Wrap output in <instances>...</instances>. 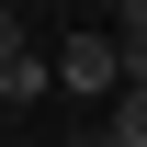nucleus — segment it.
<instances>
[{"label": "nucleus", "instance_id": "obj_4", "mask_svg": "<svg viewBox=\"0 0 147 147\" xmlns=\"http://www.w3.org/2000/svg\"><path fill=\"white\" fill-rule=\"evenodd\" d=\"M11 45H23V23H11V11H0V57H11Z\"/></svg>", "mask_w": 147, "mask_h": 147}, {"label": "nucleus", "instance_id": "obj_3", "mask_svg": "<svg viewBox=\"0 0 147 147\" xmlns=\"http://www.w3.org/2000/svg\"><path fill=\"white\" fill-rule=\"evenodd\" d=\"M113 147H147V79H125V91H113V125H102Z\"/></svg>", "mask_w": 147, "mask_h": 147}, {"label": "nucleus", "instance_id": "obj_5", "mask_svg": "<svg viewBox=\"0 0 147 147\" xmlns=\"http://www.w3.org/2000/svg\"><path fill=\"white\" fill-rule=\"evenodd\" d=\"M68 147H113V136H102V125H79V136H68Z\"/></svg>", "mask_w": 147, "mask_h": 147}, {"label": "nucleus", "instance_id": "obj_1", "mask_svg": "<svg viewBox=\"0 0 147 147\" xmlns=\"http://www.w3.org/2000/svg\"><path fill=\"white\" fill-rule=\"evenodd\" d=\"M45 68H57V79H68V91H79V102H113V91H125V68H113V34H68V45H57V57H45Z\"/></svg>", "mask_w": 147, "mask_h": 147}, {"label": "nucleus", "instance_id": "obj_2", "mask_svg": "<svg viewBox=\"0 0 147 147\" xmlns=\"http://www.w3.org/2000/svg\"><path fill=\"white\" fill-rule=\"evenodd\" d=\"M45 79H57V68H45L34 45H11V57H0V102H45Z\"/></svg>", "mask_w": 147, "mask_h": 147}]
</instances>
